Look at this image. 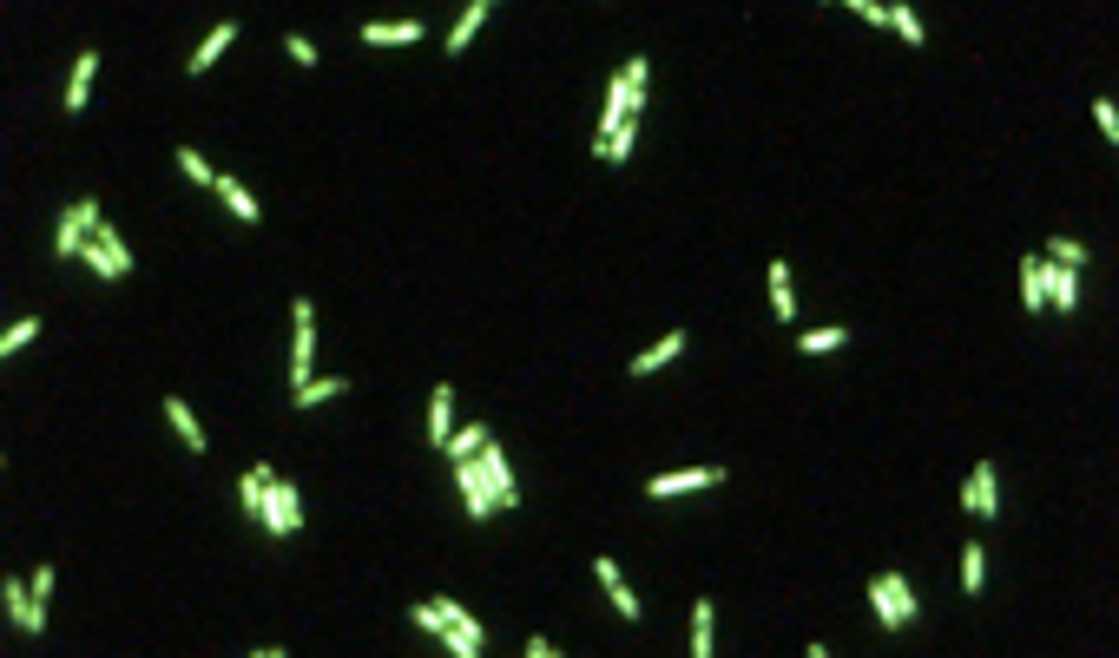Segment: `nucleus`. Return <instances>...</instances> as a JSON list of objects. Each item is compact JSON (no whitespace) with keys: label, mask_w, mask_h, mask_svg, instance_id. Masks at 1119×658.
<instances>
[{"label":"nucleus","mask_w":1119,"mask_h":658,"mask_svg":"<svg viewBox=\"0 0 1119 658\" xmlns=\"http://www.w3.org/2000/svg\"><path fill=\"white\" fill-rule=\"evenodd\" d=\"M869 606H876V626H909L915 619V593H909V580L902 573H876V586H869Z\"/></svg>","instance_id":"f257e3e1"},{"label":"nucleus","mask_w":1119,"mask_h":658,"mask_svg":"<svg viewBox=\"0 0 1119 658\" xmlns=\"http://www.w3.org/2000/svg\"><path fill=\"white\" fill-rule=\"evenodd\" d=\"M99 231V204L93 198H79V204H66L60 211V237H53V251L66 257V264H79V251H86V237Z\"/></svg>","instance_id":"f03ea898"},{"label":"nucleus","mask_w":1119,"mask_h":658,"mask_svg":"<svg viewBox=\"0 0 1119 658\" xmlns=\"http://www.w3.org/2000/svg\"><path fill=\"white\" fill-rule=\"evenodd\" d=\"M481 481H488V494H494V507H507V514H514V507H521V487H514V468H507V455H501V441H481Z\"/></svg>","instance_id":"7ed1b4c3"},{"label":"nucleus","mask_w":1119,"mask_h":658,"mask_svg":"<svg viewBox=\"0 0 1119 658\" xmlns=\"http://www.w3.org/2000/svg\"><path fill=\"white\" fill-rule=\"evenodd\" d=\"M264 527L277 533V540H290V533L303 527V494L290 481H277V474H270V494H264Z\"/></svg>","instance_id":"20e7f679"},{"label":"nucleus","mask_w":1119,"mask_h":658,"mask_svg":"<svg viewBox=\"0 0 1119 658\" xmlns=\"http://www.w3.org/2000/svg\"><path fill=\"white\" fill-rule=\"evenodd\" d=\"M0 599H7V619H14V632H33V639L47 632V606H40V599H27V586H20L14 573L0 580Z\"/></svg>","instance_id":"39448f33"},{"label":"nucleus","mask_w":1119,"mask_h":658,"mask_svg":"<svg viewBox=\"0 0 1119 658\" xmlns=\"http://www.w3.org/2000/svg\"><path fill=\"white\" fill-rule=\"evenodd\" d=\"M290 316H297V349H290V382H297V389H303V382H310V356H316V303H310V297H297V310H290Z\"/></svg>","instance_id":"423d86ee"},{"label":"nucleus","mask_w":1119,"mask_h":658,"mask_svg":"<svg viewBox=\"0 0 1119 658\" xmlns=\"http://www.w3.org/2000/svg\"><path fill=\"white\" fill-rule=\"evenodd\" d=\"M725 481V468H685V474H652L646 494L652 501H678V494H698V487H718Z\"/></svg>","instance_id":"0eeeda50"},{"label":"nucleus","mask_w":1119,"mask_h":658,"mask_svg":"<svg viewBox=\"0 0 1119 658\" xmlns=\"http://www.w3.org/2000/svg\"><path fill=\"white\" fill-rule=\"evenodd\" d=\"M455 487H461L468 520H488L494 514V494H488V481H481V461H455Z\"/></svg>","instance_id":"6e6552de"},{"label":"nucleus","mask_w":1119,"mask_h":658,"mask_svg":"<svg viewBox=\"0 0 1119 658\" xmlns=\"http://www.w3.org/2000/svg\"><path fill=\"white\" fill-rule=\"evenodd\" d=\"M962 507H968V514H981V520H994V514H1001V494H994V468H988V461H981V468L968 474V487H962Z\"/></svg>","instance_id":"1a4fd4ad"},{"label":"nucleus","mask_w":1119,"mask_h":658,"mask_svg":"<svg viewBox=\"0 0 1119 658\" xmlns=\"http://www.w3.org/2000/svg\"><path fill=\"white\" fill-rule=\"evenodd\" d=\"M448 408H455V382H442V389L428 395V441L448 455V441H455V422H448Z\"/></svg>","instance_id":"9d476101"},{"label":"nucleus","mask_w":1119,"mask_h":658,"mask_svg":"<svg viewBox=\"0 0 1119 658\" xmlns=\"http://www.w3.org/2000/svg\"><path fill=\"white\" fill-rule=\"evenodd\" d=\"M1041 277H1047V310L1067 316L1073 297H1080V270H1060V264H1047V257H1041Z\"/></svg>","instance_id":"9b49d317"},{"label":"nucleus","mask_w":1119,"mask_h":658,"mask_svg":"<svg viewBox=\"0 0 1119 658\" xmlns=\"http://www.w3.org/2000/svg\"><path fill=\"white\" fill-rule=\"evenodd\" d=\"M93 79H99V53L86 47V53L73 60V86H66V112H73V119L86 112V93H93Z\"/></svg>","instance_id":"f8f14e48"},{"label":"nucleus","mask_w":1119,"mask_h":658,"mask_svg":"<svg viewBox=\"0 0 1119 658\" xmlns=\"http://www.w3.org/2000/svg\"><path fill=\"white\" fill-rule=\"evenodd\" d=\"M685 356V329H665V343H652L646 356H632V376H652V369H665V362Z\"/></svg>","instance_id":"ddd939ff"},{"label":"nucleus","mask_w":1119,"mask_h":658,"mask_svg":"<svg viewBox=\"0 0 1119 658\" xmlns=\"http://www.w3.org/2000/svg\"><path fill=\"white\" fill-rule=\"evenodd\" d=\"M79 264L93 270L99 283H119V277H126V270H132V264H119V257H112L106 244H99V237H86V251H79Z\"/></svg>","instance_id":"4468645a"},{"label":"nucleus","mask_w":1119,"mask_h":658,"mask_svg":"<svg viewBox=\"0 0 1119 658\" xmlns=\"http://www.w3.org/2000/svg\"><path fill=\"white\" fill-rule=\"evenodd\" d=\"M231 40H237V27H231V20H224V27H211V33H205V47L191 53V73H211V66L224 60V47H231Z\"/></svg>","instance_id":"2eb2a0df"},{"label":"nucleus","mask_w":1119,"mask_h":658,"mask_svg":"<svg viewBox=\"0 0 1119 658\" xmlns=\"http://www.w3.org/2000/svg\"><path fill=\"white\" fill-rule=\"evenodd\" d=\"M1021 303H1027L1034 316L1047 310V277H1041V257H1034V251L1021 257Z\"/></svg>","instance_id":"dca6fc26"},{"label":"nucleus","mask_w":1119,"mask_h":658,"mask_svg":"<svg viewBox=\"0 0 1119 658\" xmlns=\"http://www.w3.org/2000/svg\"><path fill=\"white\" fill-rule=\"evenodd\" d=\"M494 14V0H474V7H461V20H455V33H448V53H461L474 40V33H481V20Z\"/></svg>","instance_id":"f3484780"},{"label":"nucleus","mask_w":1119,"mask_h":658,"mask_svg":"<svg viewBox=\"0 0 1119 658\" xmlns=\"http://www.w3.org/2000/svg\"><path fill=\"white\" fill-rule=\"evenodd\" d=\"M363 40L369 47H415V40H422V20H402V27H363Z\"/></svg>","instance_id":"a211bd4d"},{"label":"nucleus","mask_w":1119,"mask_h":658,"mask_svg":"<svg viewBox=\"0 0 1119 658\" xmlns=\"http://www.w3.org/2000/svg\"><path fill=\"white\" fill-rule=\"evenodd\" d=\"M349 389V376H310L303 389H290V402L297 408H316V402H330V395H343Z\"/></svg>","instance_id":"6ab92c4d"},{"label":"nucleus","mask_w":1119,"mask_h":658,"mask_svg":"<svg viewBox=\"0 0 1119 658\" xmlns=\"http://www.w3.org/2000/svg\"><path fill=\"white\" fill-rule=\"evenodd\" d=\"M771 310H777V323H790V316H797V297H790V264H784V257H771Z\"/></svg>","instance_id":"aec40b11"},{"label":"nucleus","mask_w":1119,"mask_h":658,"mask_svg":"<svg viewBox=\"0 0 1119 658\" xmlns=\"http://www.w3.org/2000/svg\"><path fill=\"white\" fill-rule=\"evenodd\" d=\"M270 474H277V468H270V461H257V468L244 474V481H237V487H244V514H257V520H264V494H270Z\"/></svg>","instance_id":"412c9836"},{"label":"nucleus","mask_w":1119,"mask_h":658,"mask_svg":"<svg viewBox=\"0 0 1119 658\" xmlns=\"http://www.w3.org/2000/svg\"><path fill=\"white\" fill-rule=\"evenodd\" d=\"M165 415H172V428H178V435H185V448H191V455H205V428H198V415H191V408L178 402V395H172V402H165Z\"/></svg>","instance_id":"4be33fe9"},{"label":"nucleus","mask_w":1119,"mask_h":658,"mask_svg":"<svg viewBox=\"0 0 1119 658\" xmlns=\"http://www.w3.org/2000/svg\"><path fill=\"white\" fill-rule=\"evenodd\" d=\"M218 198L231 204V211H237V218H244V224H257V218H264V211H257V198H251V191H244V185H237V178H218Z\"/></svg>","instance_id":"5701e85b"},{"label":"nucleus","mask_w":1119,"mask_h":658,"mask_svg":"<svg viewBox=\"0 0 1119 658\" xmlns=\"http://www.w3.org/2000/svg\"><path fill=\"white\" fill-rule=\"evenodd\" d=\"M488 435H494L488 422H468V428H461L455 441H448V461H474V455H481V441H488Z\"/></svg>","instance_id":"b1692460"},{"label":"nucleus","mask_w":1119,"mask_h":658,"mask_svg":"<svg viewBox=\"0 0 1119 658\" xmlns=\"http://www.w3.org/2000/svg\"><path fill=\"white\" fill-rule=\"evenodd\" d=\"M1047 264H1060V270H1087V244H1080V237H1054V244H1047Z\"/></svg>","instance_id":"393cba45"},{"label":"nucleus","mask_w":1119,"mask_h":658,"mask_svg":"<svg viewBox=\"0 0 1119 658\" xmlns=\"http://www.w3.org/2000/svg\"><path fill=\"white\" fill-rule=\"evenodd\" d=\"M718 645H711V599H698L692 606V658H711Z\"/></svg>","instance_id":"a878e982"},{"label":"nucleus","mask_w":1119,"mask_h":658,"mask_svg":"<svg viewBox=\"0 0 1119 658\" xmlns=\"http://www.w3.org/2000/svg\"><path fill=\"white\" fill-rule=\"evenodd\" d=\"M883 20L902 33V40H909V47H922V40H929V33H922V20H915V7H902V0H896V7H883Z\"/></svg>","instance_id":"bb28decb"},{"label":"nucleus","mask_w":1119,"mask_h":658,"mask_svg":"<svg viewBox=\"0 0 1119 658\" xmlns=\"http://www.w3.org/2000/svg\"><path fill=\"white\" fill-rule=\"evenodd\" d=\"M981 580H988V560H981V540H968L962 547V593H981Z\"/></svg>","instance_id":"cd10ccee"},{"label":"nucleus","mask_w":1119,"mask_h":658,"mask_svg":"<svg viewBox=\"0 0 1119 658\" xmlns=\"http://www.w3.org/2000/svg\"><path fill=\"white\" fill-rule=\"evenodd\" d=\"M843 343H850V329H804V336H797L804 356H823V349H843Z\"/></svg>","instance_id":"c85d7f7f"},{"label":"nucleus","mask_w":1119,"mask_h":658,"mask_svg":"<svg viewBox=\"0 0 1119 658\" xmlns=\"http://www.w3.org/2000/svg\"><path fill=\"white\" fill-rule=\"evenodd\" d=\"M33 336H40V323H33V316H20V323H7V329H0V356H14V349H27Z\"/></svg>","instance_id":"c756f323"},{"label":"nucleus","mask_w":1119,"mask_h":658,"mask_svg":"<svg viewBox=\"0 0 1119 658\" xmlns=\"http://www.w3.org/2000/svg\"><path fill=\"white\" fill-rule=\"evenodd\" d=\"M178 172H185L191 185H218V178H224V172H211V165H205L198 152H191V145H178Z\"/></svg>","instance_id":"7c9ffc66"},{"label":"nucleus","mask_w":1119,"mask_h":658,"mask_svg":"<svg viewBox=\"0 0 1119 658\" xmlns=\"http://www.w3.org/2000/svg\"><path fill=\"white\" fill-rule=\"evenodd\" d=\"M606 593H613V606H619V619H626V626H639V619H646V612H639V593H626V580H606Z\"/></svg>","instance_id":"2f4dec72"},{"label":"nucleus","mask_w":1119,"mask_h":658,"mask_svg":"<svg viewBox=\"0 0 1119 658\" xmlns=\"http://www.w3.org/2000/svg\"><path fill=\"white\" fill-rule=\"evenodd\" d=\"M1093 126L1106 132V139H1119V106L1113 99H1093Z\"/></svg>","instance_id":"473e14b6"},{"label":"nucleus","mask_w":1119,"mask_h":658,"mask_svg":"<svg viewBox=\"0 0 1119 658\" xmlns=\"http://www.w3.org/2000/svg\"><path fill=\"white\" fill-rule=\"evenodd\" d=\"M850 14L869 20V27H883V7H876V0H850Z\"/></svg>","instance_id":"72a5a7b5"},{"label":"nucleus","mask_w":1119,"mask_h":658,"mask_svg":"<svg viewBox=\"0 0 1119 658\" xmlns=\"http://www.w3.org/2000/svg\"><path fill=\"white\" fill-rule=\"evenodd\" d=\"M47 593H53V566H33V599L47 606Z\"/></svg>","instance_id":"f704fd0d"},{"label":"nucleus","mask_w":1119,"mask_h":658,"mask_svg":"<svg viewBox=\"0 0 1119 658\" xmlns=\"http://www.w3.org/2000/svg\"><path fill=\"white\" fill-rule=\"evenodd\" d=\"M93 237H99V244H106V251H112V257H119V264H126V244H119V231H112V224H99V231H93Z\"/></svg>","instance_id":"c9c22d12"},{"label":"nucleus","mask_w":1119,"mask_h":658,"mask_svg":"<svg viewBox=\"0 0 1119 658\" xmlns=\"http://www.w3.org/2000/svg\"><path fill=\"white\" fill-rule=\"evenodd\" d=\"M290 60H297V66H316V47H310V40H297V33H290Z\"/></svg>","instance_id":"e433bc0d"}]
</instances>
